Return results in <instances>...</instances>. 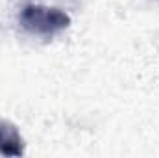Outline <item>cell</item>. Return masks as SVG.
<instances>
[{
	"label": "cell",
	"mask_w": 159,
	"mask_h": 158,
	"mask_svg": "<svg viewBox=\"0 0 159 158\" xmlns=\"http://www.w3.org/2000/svg\"><path fill=\"white\" fill-rule=\"evenodd\" d=\"M22 24L35 34H56L69 24L65 13L54 7H41V6H26L20 15Z\"/></svg>",
	"instance_id": "cell-1"
},
{
	"label": "cell",
	"mask_w": 159,
	"mask_h": 158,
	"mask_svg": "<svg viewBox=\"0 0 159 158\" xmlns=\"http://www.w3.org/2000/svg\"><path fill=\"white\" fill-rule=\"evenodd\" d=\"M0 153L2 155H20L22 153V140L17 130L0 121Z\"/></svg>",
	"instance_id": "cell-2"
}]
</instances>
